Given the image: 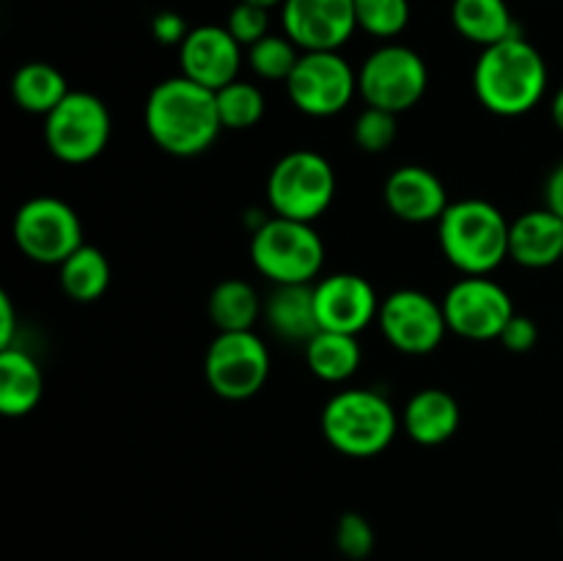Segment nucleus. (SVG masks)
Wrapping results in <instances>:
<instances>
[{
    "instance_id": "obj_1",
    "label": "nucleus",
    "mask_w": 563,
    "mask_h": 561,
    "mask_svg": "<svg viewBox=\"0 0 563 561\" xmlns=\"http://www.w3.org/2000/svg\"><path fill=\"white\" fill-rule=\"evenodd\" d=\"M148 138L174 157H198L218 141L220 113L214 91L190 77H168L152 88L143 108Z\"/></svg>"
},
{
    "instance_id": "obj_2",
    "label": "nucleus",
    "mask_w": 563,
    "mask_h": 561,
    "mask_svg": "<svg viewBox=\"0 0 563 561\" xmlns=\"http://www.w3.org/2000/svg\"><path fill=\"white\" fill-rule=\"evenodd\" d=\"M473 91L489 113L517 119L548 94V64L528 38L511 36L482 50L473 66Z\"/></svg>"
},
{
    "instance_id": "obj_3",
    "label": "nucleus",
    "mask_w": 563,
    "mask_h": 561,
    "mask_svg": "<svg viewBox=\"0 0 563 561\" xmlns=\"http://www.w3.org/2000/svg\"><path fill=\"white\" fill-rule=\"evenodd\" d=\"M511 220L484 198L449 204L438 220L443 256L462 275H489L509 258Z\"/></svg>"
},
{
    "instance_id": "obj_4",
    "label": "nucleus",
    "mask_w": 563,
    "mask_h": 561,
    "mask_svg": "<svg viewBox=\"0 0 563 561\" xmlns=\"http://www.w3.org/2000/svg\"><path fill=\"white\" fill-rule=\"evenodd\" d=\"M401 418L385 394L374 388H346L330 396L322 410V435L339 454L377 457L394 443Z\"/></svg>"
},
{
    "instance_id": "obj_5",
    "label": "nucleus",
    "mask_w": 563,
    "mask_h": 561,
    "mask_svg": "<svg viewBox=\"0 0 563 561\" xmlns=\"http://www.w3.org/2000/svg\"><path fill=\"white\" fill-rule=\"evenodd\" d=\"M251 262L275 286L311 284L322 273L324 242L313 223L273 215L253 231Z\"/></svg>"
},
{
    "instance_id": "obj_6",
    "label": "nucleus",
    "mask_w": 563,
    "mask_h": 561,
    "mask_svg": "<svg viewBox=\"0 0 563 561\" xmlns=\"http://www.w3.org/2000/svg\"><path fill=\"white\" fill-rule=\"evenodd\" d=\"M335 198V170L324 154L295 148L273 165L267 176V204L273 215L313 223Z\"/></svg>"
},
{
    "instance_id": "obj_7",
    "label": "nucleus",
    "mask_w": 563,
    "mask_h": 561,
    "mask_svg": "<svg viewBox=\"0 0 563 561\" xmlns=\"http://www.w3.org/2000/svg\"><path fill=\"white\" fill-rule=\"evenodd\" d=\"M113 119L97 94L69 91L64 102L44 116L49 154L66 165H86L108 148Z\"/></svg>"
},
{
    "instance_id": "obj_8",
    "label": "nucleus",
    "mask_w": 563,
    "mask_h": 561,
    "mask_svg": "<svg viewBox=\"0 0 563 561\" xmlns=\"http://www.w3.org/2000/svg\"><path fill=\"white\" fill-rule=\"evenodd\" d=\"M429 86L427 61L405 44H383L357 69V94L368 108L405 113L416 108Z\"/></svg>"
},
{
    "instance_id": "obj_9",
    "label": "nucleus",
    "mask_w": 563,
    "mask_h": 561,
    "mask_svg": "<svg viewBox=\"0 0 563 561\" xmlns=\"http://www.w3.org/2000/svg\"><path fill=\"white\" fill-rule=\"evenodd\" d=\"M11 237L31 262L60 267L82 245V223L60 198L36 196L16 209Z\"/></svg>"
},
{
    "instance_id": "obj_10",
    "label": "nucleus",
    "mask_w": 563,
    "mask_h": 561,
    "mask_svg": "<svg viewBox=\"0 0 563 561\" xmlns=\"http://www.w3.org/2000/svg\"><path fill=\"white\" fill-rule=\"evenodd\" d=\"M286 94L300 113L330 119L344 113L357 94V72L339 50L302 53L286 80Z\"/></svg>"
},
{
    "instance_id": "obj_11",
    "label": "nucleus",
    "mask_w": 563,
    "mask_h": 561,
    "mask_svg": "<svg viewBox=\"0 0 563 561\" xmlns=\"http://www.w3.org/2000/svg\"><path fill=\"white\" fill-rule=\"evenodd\" d=\"M203 374L220 399L245 402L267 383L269 350L253 330L218 333L203 358Z\"/></svg>"
},
{
    "instance_id": "obj_12",
    "label": "nucleus",
    "mask_w": 563,
    "mask_h": 561,
    "mask_svg": "<svg viewBox=\"0 0 563 561\" xmlns=\"http://www.w3.org/2000/svg\"><path fill=\"white\" fill-rule=\"evenodd\" d=\"M440 302L451 333L467 341L500 339L517 314L509 292L489 275H462Z\"/></svg>"
},
{
    "instance_id": "obj_13",
    "label": "nucleus",
    "mask_w": 563,
    "mask_h": 561,
    "mask_svg": "<svg viewBox=\"0 0 563 561\" xmlns=\"http://www.w3.org/2000/svg\"><path fill=\"white\" fill-rule=\"evenodd\" d=\"M377 324L385 341L405 355H429L449 333L443 302L421 289H396L379 302Z\"/></svg>"
},
{
    "instance_id": "obj_14",
    "label": "nucleus",
    "mask_w": 563,
    "mask_h": 561,
    "mask_svg": "<svg viewBox=\"0 0 563 561\" xmlns=\"http://www.w3.org/2000/svg\"><path fill=\"white\" fill-rule=\"evenodd\" d=\"M280 25L302 53L341 50L357 31L355 0H284Z\"/></svg>"
},
{
    "instance_id": "obj_15",
    "label": "nucleus",
    "mask_w": 563,
    "mask_h": 561,
    "mask_svg": "<svg viewBox=\"0 0 563 561\" xmlns=\"http://www.w3.org/2000/svg\"><path fill=\"white\" fill-rule=\"evenodd\" d=\"M379 297L372 280L355 273L324 275L313 284V308L319 330L357 336L377 319Z\"/></svg>"
},
{
    "instance_id": "obj_16",
    "label": "nucleus",
    "mask_w": 563,
    "mask_h": 561,
    "mask_svg": "<svg viewBox=\"0 0 563 561\" xmlns=\"http://www.w3.org/2000/svg\"><path fill=\"white\" fill-rule=\"evenodd\" d=\"M181 75L190 77L209 91H220L229 82L240 80L242 44L220 25L190 28L179 47Z\"/></svg>"
},
{
    "instance_id": "obj_17",
    "label": "nucleus",
    "mask_w": 563,
    "mask_h": 561,
    "mask_svg": "<svg viewBox=\"0 0 563 561\" xmlns=\"http://www.w3.org/2000/svg\"><path fill=\"white\" fill-rule=\"evenodd\" d=\"M385 207L405 223H438L449 209V190L434 170L401 165L385 179Z\"/></svg>"
},
{
    "instance_id": "obj_18",
    "label": "nucleus",
    "mask_w": 563,
    "mask_h": 561,
    "mask_svg": "<svg viewBox=\"0 0 563 561\" xmlns=\"http://www.w3.org/2000/svg\"><path fill=\"white\" fill-rule=\"evenodd\" d=\"M509 258L526 270H548L563 262V220L548 207L511 220Z\"/></svg>"
},
{
    "instance_id": "obj_19",
    "label": "nucleus",
    "mask_w": 563,
    "mask_h": 561,
    "mask_svg": "<svg viewBox=\"0 0 563 561\" xmlns=\"http://www.w3.org/2000/svg\"><path fill=\"white\" fill-rule=\"evenodd\" d=\"M462 424L460 402L443 388H423L410 396L401 410V429L418 446H440L456 435Z\"/></svg>"
},
{
    "instance_id": "obj_20",
    "label": "nucleus",
    "mask_w": 563,
    "mask_h": 561,
    "mask_svg": "<svg viewBox=\"0 0 563 561\" xmlns=\"http://www.w3.org/2000/svg\"><path fill=\"white\" fill-rule=\"evenodd\" d=\"M44 396L42 366L22 346L0 350V413L9 418H22Z\"/></svg>"
},
{
    "instance_id": "obj_21",
    "label": "nucleus",
    "mask_w": 563,
    "mask_h": 561,
    "mask_svg": "<svg viewBox=\"0 0 563 561\" xmlns=\"http://www.w3.org/2000/svg\"><path fill=\"white\" fill-rule=\"evenodd\" d=\"M451 25L467 42L478 47H493L511 36H520L515 14L506 0H454L451 3Z\"/></svg>"
},
{
    "instance_id": "obj_22",
    "label": "nucleus",
    "mask_w": 563,
    "mask_h": 561,
    "mask_svg": "<svg viewBox=\"0 0 563 561\" xmlns=\"http://www.w3.org/2000/svg\"><path fill=\"white\" fill-rule=\"evenodd\" d=\"M264 317L278 339L302 341L306 344L319 330L317 308H313V284L275 286L264 302Z\"/></svg>"
},
{
    "instance_id": "obj_23",
    "label": "nucleus",
    "mask_w": 563,
    "mask_h": 561,
    "mask_svg": "<svg viewBox=\"0 0 563 561\" xmlns=\"http://www.w3.org/2000/svg\"><path fill=\"white\" fill-rule=\"evenodd\" d=\"M306 361L313 377L322 383H346L361 369L363 352L357 336L335 333V330H317L306 341Z\"/></svg>"
},
{
    "instance_id": "obj_24",
    "label": "nucleus",
    "mask_w": 563,
    "mask_h": 561,
    "mask_svg": "<svg viewBox=\"0 0 563 561\" xmlns=\"http://www.w3.org/2000/svg\"><path fill=\"white\" fill-rule=\"evenodd\" d=\"M66 94H69L66 77L44 61H31V64L20 66L11 77V97H14L16 108H22L25 113H53L64 102Z\"/></svg>"
},
{
    "instance_id": "obj_25",
    "label": "nucleus",
    "mask_w": 563,
    "mask_h": 561,
    "mask_svg": "<svg viewBox=\"0 0 563 561\" xmlns=\"http://www.w3.org/2000/svg\"><path fill=\"white\" fill-rule=\"evenodd\" d=\"M207 311L218 333H229V330H253L264 306L258 300V292L247 280L229 278L214 286Z\"/></svg>"
},
{
    "instance_id": "obj_26",
    "label": "nucleus",
    "mask_w": 563,
    "mask_h": 561,
    "mask_svg": "<svg viewBox=\"0 0 563 561\" xmlns=\"http://www.w3.org/2000/svg\"><path fill=\"white\" fill-rule=\"evenodd\" d=\"M60 289L75 302H93L108 292L110 262L99 248L82 242L69 258L58 267Z\"/></svg>"
},
{
    "instance_id": "obj_27",
    "label": "nucleus",
    "mask_w": 563,
    "mask_h": 561,
    "mask_svg": "<svg viewBox=\"0 0 563 561\" xmlns=\"http://www.w3.org/2000/svg\"><path fill=\"white\" fill-rule=\"evenodd\" d=\"M218 99V113L223 130H251L262 121L264 110H267V99H264L262 88L256 82L234 80L214 91Z\"/></svg>"
},
{
    "instance_id": "obj_28",
    "label": "nucleus",
    "mask_w": 563,
    "mask_h": 561,
    "mask_svg": "<svg viewBox=\"0 0 563 561\" xmlns=\"http://www.w3.org/2000/svg\"><path fill=\"white\" fill-rule=\"evenodd\" d=\"M302 50L291 42L289 36H278V33H267L262 42H256L253 47H247V66L253 69V75L262 77V80H289V75L295 72L297 61H300Z\"/></svg>"
},
{
    "instance_id": "obj_29",
    "label": "nucleus",
    "mask_w": 563,
    "mask_h": 561,
    "mask_svg": "<svg viewBox=\"0 0 563 561\" xmlns=\"http://www.w3.org/2000/svg\"><path fill=\"white\" fill-rule=\"evenodd\" d=\"M357 31L374 38H396L410 22V0H355Z\"/></svg>"
},
{
    "instance_id": "obj_30",
    "label": "nucleus",
    "mask_w": 563,
    "mask_h": 561,
    "mask_svg": "<svg viewBox=\"0 0 563 561\" xmlns=\"http://www.w3.org/2000/svg\"><path fill=\"white\" fill-rule=\"evenodd\" d=\"M396 135H399V119H396V113L383 108H368V105L355 119V127H352V138H355V143L366 154L388 152L394 146Z\"/></svg>"
},
{
    "instance_id": "obj_31",
    "label": "nucleus",
    "mask_w": 563,
    "mask_h": 561,
    "mask_svg": "<svg viewBox=\"0 0 563 561\" xmlns=\"http://www.w3.org/2000/svg\"><path fill=\"white\" fill-rule=\"evenodd\" d=\"M374 528L361 512H344L335 526V548L352 561H363L374 550Z\"/></svg>"
},
{
    "instance_id": "obj_32",
    "label": "nucleus",
    "mask_w": 563,
    "mask_h": 561,
    "mask_svg": "<svg viewBox=\"0 0 563 561\" xmlns=\"http://www.w3.org/2000/svg\"><path fill=\"white\" fill-rule=\"evenodd\" d=\"M231 36L242 44V47H253L256 42H262L269 33V9L253 3H236L231 9L229 22H225Z\"/></svg>"
},
{
    "instance_id": "obj_33",
    "label": "nucleus",
    "mask_w": 563,
    "mask_h": 561,
    "mask_svg": "<svg viewBox=\"0 0 563 561\" xmlns=\"http://www.w3.org/2000/svg\"><path fill=\"white\" fill-rule=\"evenodd\" d=\"M498 341L506 346V350L515 352V355H526V352H531L539 341L537 322H533L531 317L515 314V317L509 319V324L504 328V333H500Z\"/></svg>"
},
{
    "instance_id": "obj_34",
    "label": "nucleus",
    "mask_w": 563,
    "mask_h": 561,
    "mask_svg": "<svg viewBox=\"0 0 563 561\" xmlns=\"http://www.w3.org/2000/svg\"><path fill=\"white\" fill-rule=\"evenodd\" d=\"M187 33H190V28H187L185 16H181L179 11L165 9L152 16V36L157 38L159 44H165V47H181Z\"/></svg>"
},
{
    "instance_id": "obj_35",
    "label": "nucleus",
    "mask_w": 563,
    "mask_h": 561,
    "mask_svg": "<svg viewBox=\"0 0 563 561\" xmlns=\"http://www.w3.org/2000/svg\"><path fill=\"white\" fill-rule=\"evenodd\" d=\"M544 207L563 220V163L555 165L544 185Z\"/></svg>"
},
{
    "instance_id": "obj_36",
    "label": "nucleus",
    "mask_w": 563,
    "mask_h": 561,
    "mask_svg": "<svg viewBox=\"0 0 563 561\" xmlns=\"http://www.w3.org/2000/svg\"><path fill=\"white\" fill-rule=\"evenodd\" d=\"M14 330H16L14 302H11V297L3 292V295H0V350L14 346Z\"/></svg>"
},
{
    "instance_id": "obj_37",
    "label": "nucleus",
    "mask_w": 563,
    "mask_h": 561,
    "mask_svg": "<svg viewBox=\"0 0 563 561\" xmlns=\"http://www.w3.org/2000/svg\"><path fill=\"white\" fill-rule=\"evenodd\" d=\"M550 116H553V124L563 132V86L553 94V102H550Z\"/></svg>"
},
{
    "instance_id": "obj_38",
    "label": "nucleus",
    "mask_w": 563,
    "mask_h": 561,
    "mask_svg": "<svg viewBox=\"0 0 563 561\" xmlns=\"http://www.w3.org/2000/svg\"><path fill=\"white\" fill-rule=\"evenodd\" d=\"M242 3L262 6V9H273V6H284V0H242Z\"/></svg>"
},
{
    "instance_id": "obj_39",
    "label": "nucleus",
    "mask_w": 563,
    "mask_h": 561,
    "mask_svg": "<svg viewBox=\"0 0 563 561\" xmlns=\"http://www.w3.org/2000/svg\"><path fill=\"white\" fill-rule=\"evenodd\" d=\"M561 531H563V520H561Z\"/></svg>"
}]
</instances>
